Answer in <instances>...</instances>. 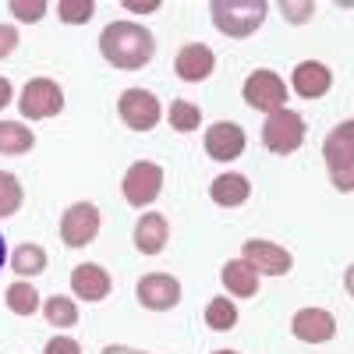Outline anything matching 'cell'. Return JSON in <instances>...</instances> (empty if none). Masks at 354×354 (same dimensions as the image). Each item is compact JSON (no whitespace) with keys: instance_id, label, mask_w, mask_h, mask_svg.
<instances>
[{"instance_id":"obj_4","label":"cell","mask_w":354,"mask_h":354,"mask_svg":"<svg viewBox=\"0 0 354 354\" xmlns=\"http://www.w3.org/2000/svg\"><path fill=\"white\" fill-rule=\"evenodd\" d=\"M305 142V117L301 113H294V110H277L266 117V124H262V145L270 153L277 156H287L294 153L298 145Z\"/></svg>"},{"instance_id":"obj_19","label":"cell","mask_w":354,"mask_h":354,"mask_svg":"<svg viewBox=\"0 0 354 354\" xmlns=\"http://www.w3.org/2000/svg\"><path fill=\"white\" fill-rule=\"evenodd\" d=\"M223 287L234 294V298H255V290H259V273L252 270V266L245 259H230L223 266Z\"/></svg>"},{"instance_id":"obj_15","label":"cell","mask_w":354,"mask_h":354,"mask_svg":"<svg viewBox=\"0 0 354 354\" xmlns=\"http://www.w3.org/2000/svg\"><path fill=\"white\" fill-rule=\"evenodd\" d=\"M330 85H333V71H330L326 64H319V61H301L298 68H294V93L305 96V100L326 96Z\"/></svg>"},{"instance_id":"obj_28","label":"cell","mask_w":354,"mask_h":354,"mask_svg":"<svg viewBox=\"0 0 354 354\" xmlns=\"http://www.w3.org/2000/svg\"><path fill=\"white\" fill-rule=\"evenodd\" d=\"M11 15L21 18V21H39L46 15V4L43 0H32V4H28V0H11Z\"/></svg>"},{"instance_id":"obj_9","label":"cell","mask_w":354,"mask_h":354,"mask_svg":"<svg viewBox=\"0 0 354 354\" xmlns=\"http://www.w3.org/2000/svg\"><path fill=\"white\" fill-rule=\"evenodd\" d=\"M241 259L252 266L259 277H287L290 266H294V259H290L287 248H280V245H273V241H262V238L245 241Z\"/></svg>"},{"instance_id":"obj_23","label":"cell","mask_w":354,"mask_h":354,"mask_svg":"<svg viewBox=\"0 0 354 354\" xmlns=\"http://www.w3.org/2000/svg\"><path fill=\"white\" fill-rule=\"evenodd\" d=\"M205 326L209 330H234L238 326V308H234L230 298H213L209 305H205Z\"/></svg>"},{"instance_id":"obj_12","label":"cell","mask_w":354,"mask_h":354,"mask_svg":"<svg viewBox=\"0 0 354 354\" xmlns=\"http://www.w3.org/2000/svg\"><path fill=\"white\" fill-rule=\"evenodd\" d=\"M290 333L305 344H326L337 337V319L326 308H301L290 319Z\"/></svg>"},{"instance_id":"obj_31","label":"cell","mask_w":354,"mask_h":354,"mask_svg":"<svg viewBox=\"0 0 354 354\" xmlns=\"http://www.w3.org/2000/svg\"><path fill=\"white\" fill-rule=\"evenodd\" d=\"M283 15L290 21H305L308 15H315V4H283Z\"/></svg>"},{"instance_id":"obj_26","label":"cell","mask_w":354,"mask_h":354,"mask_svg":"<svg viewBox=\"0 0 354 354\" xmlns=\"http://www.w3.org/2000/svg\"><path fill=\"white\" fill-rule=\"evenodd\" d=\"M198 121H202V110H198L195 103H188V100H174V103H170V128H177V131H195Z\"/></svg>"},{"instance_id":"obj_14","label":"cell","mask_w":354,"mask_h":354,"mask_svg":"<svg viewBox=\"0 0 354 354\" xmlns=\"http://www.w3.org/2000/svg\"><path fill=\"white\" fill-rule=\"evenodd\" d=\"M71 290L75 298H85V301H103L110 294V273L96 262H85V266H75L71 273Z\"/></svg>"},{"instance_id":"obj_6","label":"cell","mask_w":354,"mask_h":354,"mask_svg":"<svg viewBox=\"0 0 354 354\" xmlns=\"http://www.w3.org/2000/svg\"><path fill=\"white\" fill-rule=\"evenodd\" d=\"M241 96L252 110H262V113H277L283 110V100H287V85L277 71H252L245 78V88H241Z\"/></svg>"},{"instance_id":"obj_16","label":"cell","mask_w":354,"mask_h":354,"mask_svg":"<svg viewBox=\"0 0 354 354\" xmlns=\"http://www.w3.org/2000/svg\"><path fill=\"white\" fill-rule=\"evenodd\" d=\"M213 64H216V57H213V50H209V46H202V43H188L181 53H177L174 71L181 75L185 82H205V78H209V71H213Z\"/></svg>"},{"instance_id":"obj_2","label":"cell","mask_w":354,"mask_h":354,"mask_svg":"<svg viewBox=\"0 0 354 354\" xmlns=\"http://www.w3.org/2000/svg\"><path fill=\"white\" fill-rule=\"evenodd\" d=\"M213 25L230 39H245L266 21V0H213Z\"/></svg>"},{"instance_id":"obj_5","label":"cell","mask_w":354,"mask_h":354,"mask_svg":"<svg viewBox=\"0 0 354 354\" xmlns=\"http://www.w3.org/2000/svg\"><path fill=\"white\" fill-rule=\"evenodd\" d=\"M18 110L28 117V121H46V117L61 113V110H64V93H61V85L50 82V78H32V82L21 88Z\"/></svg>"},{"instance_id":"obj_36","label":"cell","mask_w":354,"mask_h":354,"mask_svg":"<svg viewBox=\"0 0 354 354\" xmlns=\"http://www.w3.org/2000/svg\"><path fill=\"white\" fill-rule=\"evenodd\" d=\"M213 354H238V351H213Z\"/></svg>"},{"instance_id":"obj_22","label":"cell","mask_w":354,"mask_h":354,"mask_svg":"<svg viewBox=\"0 0 354 354\" xmlns=\"http://www.w3.org/2000/svg\"><path fill=\"white\" fill-rule=\"evenodd\" d=\"M43 315H46L50 326L68 330V326L78 322V305L71 298H64V294H53V298H46V305H43Z\"/></svg>"},{"instance_id":"obj_30","label":"cell","mask_w":354,"mask_h":354,"mask_svg":"<svg viewBox=\"0 0 354 354\" xmlns=\"http://www.w3.org/2000/svg\"><path fill=\"white\" fill-rule=\"evenodd\" d=\"M46 354H82V347H78V340H71V337H53V340L46 344Z\"/></svg>"},{"instance_id":"obj_20","label":"cell","mask_w":354,"mask_h":354,"mask_svg":"<svg viewBox=\"0 0 354 354\" xmlns=\"http://www.w3.org/2000/svg\"><path fill=\"white\" fill-rule=\"evenodd\" d=\"M36 145L32 128H25L18 121H0V153L4 156H21Z\"/></svg>"},{"instance_id":"obj_21","label":"cell","mask_w":354,"mask_h":354,"mask_svg":"<svg viewBox=\"0 0 354 354\" xmlns=\"http://www.w3.org/2000/svg\"><path fill=\"white\" fill-rule=\"evenodd\" d=\"M11 270H15L18 277H39V273H46V252H43L39 245H21V248H15Z\"/></svg>"},{"instance_id":"obj_33","label":"cell","mask_w":354,"mask_h":354,"mask_svg":"<svg viewBox=\"0 0 354 354\" xmlns=\"http://www.w3.org/2000/svg\"><path fill=\"white\" fill-rule=\"evenodd\" d=\"M103 354H145V351H135V347H121V344H110V347H103Z\"/></svg>"},{"instance_id":"obj_1","label":"cell","mask_w":354,"mask_h":354,"mask_svg":"<svg viewBox=\"0 0 354 354\" xmlns=\"http://www.w3.org/2000/svg\"><path fill=\"white\" fill-rule=\"evenodd\" d=\"M100 53L103 61L113 64L117 71H138L153 61L156 53V43H153V32L145 25H135V21H110L100 36Z\"/></svg>"},{"instance_id":"obj_27","label":"cell","mask_w":354,"mask_h":354,"mask_svg":"<svg viewBox=\"0 0 354 354\" xmlns=\"http://www.w3.org/2000/svg\"><path fill=\"white\" fill-rule=\"evenodd\" d=\"M57 15H61V21H68V25H85L96 15V4L93 0H61V4H57Z\"/></svg>"},{"instance_id":"obj_34","label":"cell","mask_w":354,"mask_h":354,"mask_svg":"<svg viewBox=\"0 0 354 354\" xmlns=\"http://www.w3.org/2000/svg\"><path fill=\"white\" fill-rule=\"evenodd\" d=\"M128 8H131V11H156L160 4H156V0H149V4H138V0H128Z\"/></svg>"},{"instance_id":"obj_24","label":"cell","mask_w":354,"mask_h":354,"mask_svg":"<svg viewBox=\"0 0 354 354\" xmlns=\"http://www.w3.org/2000/svg\"><path fill=\"white\" fill-rule=\"evenodd\" d=\"M4 301H8V308H11L15 315H32V312L39 308V294H36V287H28L25 280H18V283L8 287Z\"/></svg>"},{"instance_id":"obj_18","label":"cell","mask_w":354,"mask_h":354,"mask_svg":"<svg viewBox=\"0 0 354 354\" xmlns=\"http://www.w3.org/2000/svg\"><path fill=\"white\" fill-rule=\"evenodd\" d=\"M252 195V185L245 174H220L216 181L209 185V198L223 209H234V205H241L245 198Z\"/></svg>"},{"instance_id":"obj_32","label":"cell","mask_w":354,"mask_h":354,"mask_svg":"<svg viewBox=\"0 0 354 354\" xmlns=\"http://www.w3.org/2000/svg\"><path fill=\"white\" fill-rule=\"evenodd\" d=\"M11 93H15L11 82H8V78H0V110H4V106L11 103Z\"/></svg>"},{"instance_id":"obj_3","label":"cell","mask_w":354,"mask_h":354,"mask_svg":"<svg viewBox=\"0 0 354 354\" xmlns=\"http://www.w3.org/2000/svg\"><path fill=\"white\" fill-rule=\"evenodd\" d=\"M322 156H326V167H330V177H333V185L337 192H351L354 188V124L344 121L330 131L326 145H322Z\"/></svg>"},{"instance_id":"obj_10","label":"cell","mask_w":354,"mask_h":354,"mask_svg":"<svg viewBox=\"0 0 354 354\" xmlns=\"http://www.w3.org/2000/svg\"><path fill=\"white\" fill-rule=\"evenodd\" d=\"M117 110H121L124 124L135 131H149L160 124V100L145 88H128V93L117 100Z\"/></svg>"},{"instance_id":"obj_11","label":"cell","mask_w":354,"mask_h":354,"mask_svg":"<svg viewBox=\"0 0 354 354\" xmlns=\"http://www.w3.org/2000/svg\"><path fill=\"white\" fill-rule=\"evenodd\" d=\"M138 301L153 312H167L181 301V283L170 273H149V277L138 280Z\"/></svg>"},{"instance_id":"obj_29","label":"cell","mask_w":354,"mask_h":354,"mask_svg":"<svg viewBox=\"0 0 354 354\" xmlns=\"http://www.w3.org/2000/svg\"><path fill=\"white\" fill-rule=\"evenodd\" d=\"M15 46H18V28H15V25H0V61H4V57H11Z\"/></svg>"},{"instance_id":"obj_13","label":"cell","mask_w":354,"mask_h":354,"mask_svg":"<svg viewBox=\"0 0 354 354\" xmlns=\"http://www.w3.org/2000/svg\"><path fill=\"white\" fill-rule=\"evenodd\" d=\"M205 153L220 163H230L245 153V131L234 121H216L209 131H205Z\"/></svg>"},{"instance_id":"obj_17","label":"cell","mask_w":354,"mask_h":354,"mask_svg":"<svg viewBox=\"0 0 354 354\" xmlns=\"http://www.w3.org/2000/svg\"><path fill=\"white\" fill-rule=\"evenodd\" d=\"M167 234H170V227H167L163 213H145L135 223V248L142 255H160L163 245H167Z\"/></svg>"},{"instance_id":"obj_25","label":"cell","mask_w":354,"mask_h":354,"mask_svg":"<svg viewBox=\"0 0 354 354\" xmlns=\"http://www.w3.org/2000/svg\"><path fill=\"white\" fill-rule=\"evenodd\" d=\"M21 209V185L18 177L0 170V216H15Z\"/></svg>"},{"instance_id":"obj_8","label":"cell","mask_w":354,"mask_h":354,"mask_svg":"<svg viewBox=\"0 0 354 354\" xmlns=\"http://www.w3.org/2000/svg\"><path fill=\"white\" fill-rule=\"evenodd\" d=\"M121 188H124V198L135 205V209H142V205L156 202V195L163 192V170L149 160H138V163L128 167Z\"/></svg>"},{"instance_id":"obj_7","label":"cell","mask_w":354,"mask_h":354,"mask_svg":"<svg viewBox=\"0 0 354 354\" xmlns=\"http://www.w3.org/2000/svg\"><path fill=\"white\" fill-rule=\"evenodd\" d=\"M96 234H100V209L93 202H75L71 209L61 216V241L68 248L93 245Z\"/></svg>"},{"instance_id":"obj_35","label":"cell","mask_w":354,"mask_h":354,"mask_svg":"<svg viewBox=\"0 0 354 354\" xmlns=\"http://www.w3.org/2000/svg\"><path fill=\"white\" fill-rule=\"evenodd\" d=\"M4 259H8V245H4V238H0V270H4Z\"/></svg>"}]
</instances>
